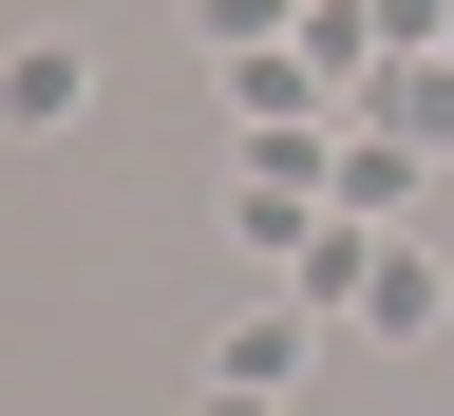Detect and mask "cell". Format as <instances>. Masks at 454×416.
<instances>
[{"label":"cell","mask_w":454,"mask_h":416,"mask_svg":"<svg viewBox=\"0 0 454 416\" xmlns=\"http://www.w3.org/2000/svg\"><path fill=\"white\" fill-rule=\"evenodd\" d=\"M208 379H247V397H303V379H322V303H247V322L208 341Z\"/></svg>","instance_id":"7a4b0ae2"},{"label":"cell","mask_w":454,"mask_h":416,"mask_svg":"<svg viewBox=\"0 0 454 416\" xmlns=\"http://www.w3.org/2000/svg\"><path fill=\"white\" fill-rule=\"evenodd\" d=\"M303 303L379 322V341H417V322H435V265H417V247H360V227L322 208V247H303Z\"/></svg>","instance_id":"6da1fadb"},{"label":"cell","mask_w":454,"mask_h":416,"mask_svg":"<svg viewBox=\"0 0 454 416\" xmlns=\"http://www.w3.org/2000/svg\"><path fill=\"white\" fill-rule=\"evenodd\" d=\"M0 114H20V133H76V114H95V38H20V57H0Z\"/></svg>","instance_id":"3957f363"},{"label":"cell","mask_w":454,"mask_h":416,"mask_svg":"<svg viewBox=\"0 0 454 416\" xmlns=\"http://www.w3.org/2000/svg\"><path fill=\"white\" fill-rule=\"evenodd\" d=\"M208 416H284V397H247V379H208Z\"/></svg>","instance_id":"277c9868"}]
</instances>
